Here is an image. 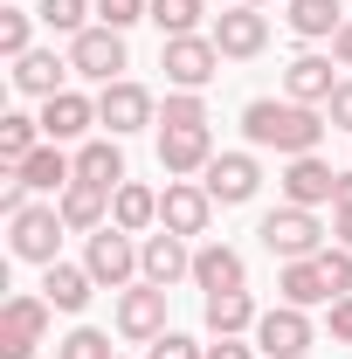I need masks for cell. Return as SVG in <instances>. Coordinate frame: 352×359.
<instances>
[{
	"instance_id": "cell-1",
	"label": "cell",
	"mask_w": 352,
	"mask_h": 359,
	"mask_svg": "<svg viewBox=\"0 0 352 359\" xmlns=\"http://www.w3.org/2000/svg\"><path fill=\"white\" fill-rule=\"evenodd\" d=\"M332 132V118L318 104H297V97H249L242 104V138L256 152H283V159H304L318 152V138Z\"/></svg>"
},
{
	"instance_id": "cell-2",
	"label": "cell",
	"mask_w": 352,
	"mask_h": 359,
	"mask_svg": "<svg viewBox=\"0 0 352 359\" xmlns=\"http://www.w3.org/2000/svg\"><path fill=\"white\" fill-rule=\"evenodd\" d=\"M256 235H263V249L276 256V263H304V256H318L325 249V222H318V208H269L263 222H256Z\"/></svg>"
},
{
	"instance_id": "cell-3",
	"label": "cell",
	"mask_w": 352,
	"mask_h": 359,
	"mask_svg": "<svg viewBox=\"0 0 352 359\" xmlns=\"http://www.w3.org/2000/svg\"><path fill=\"white\" fill-rule=\"evenodd\" d=\"M62 235H69V222H62V208L55 201H28L14 222H7V249L21 256V263H62L55 249H62Z\"/></svg>"
},
{
	"instance_id": "cell-4",
	"label": "cell",
	"mask_w": 352,
	"mask_h": 359,
	"mask_svg": "<svg viewBox=\"0 0 352 359\" xmlns=\"http://www.w3.org/2000/svg\"><path fill=\"white\" fill-rule=\"evenodd\" d=\"M69 69L83 76V83H125V69H132V48L118 28H83V35H69Z\"/></svg>"
},
{
	"instance_id": "cell-5",
	"label": "cell",
	"mask_w": 352,
	"mask_h": 359,
	"mask_svg": "<svg viewBox=\"0 0 352 359\" xmlns=\"http://www.w3.org/2000/svg\"><path fill=\"white\" fill-rule=\"evenodd\" d=\"M83 269L97 276V290H125V283H138V235H125V228H97L83 242Z\"/></svg>"
},
{
	"instance_id": "cell-6",
	"label": "cell",
	"mask_w": 352,
	"mask_h": 359,
	"mask_svg": "<svg viewBox=\"0 0 352 359\" xmlns=\"http://www.w3.org/2000/svg\"><path fill=\"white\" fill-rule=\"evenodd\" d=\"M97 125L111 138H132V132H145V125H159V97L145 83H132V76H125V83H104L97 90Z\"/></svg>"
},
{
	"instance_id": "cell-7",
	"label": "cell",
	"mask_w": 352,
	"mask_h": 359,
	"mask_svg": "<svg viewBox=\"0 0 352 359\" xmlns=\"http://www.w3.org/2000/svg\"><path fill=\"white\" fill-rule=\"evenodd\" d=\"M48 318H55V304L35 297V290L7 297V311H0V359H35V346L48 339Z\"/></svg>"
},
{
	"instance_id": "cell-8",
	"label": "cell",
	"mask_w": 352,
	"mask_h": 359,
	"mask_svg": "<svg viewBox=\"0 0 352 359\" xmlns=\"http://www.w3.org/2000/svg\"><path fill=\"white\" fill-rule=\"evenodd\" d=\"M159 69L173 90H208L221 69V48L215 35H173V42H159Z\"/></svg>"
},
{
	"instance_id": "cell-9",
	"label": "cell",
	"mask_w": 352,
	"mask_h": 359,
	"mask_svg": "<svg viewBox=\"0 0 352 359\" xmlns=\"http://www.w3.org/2000/svg\"><path fill=\"white\" fill-rule=\"evenodd\" d=\"M249 339H256V353H263V359H304L311 346H318L311 311H297V304H276V311H263Z\"/></svg>"
},
{
	"instance_id": "cell-10",
	"label": "cell",
	"mask_w": 352,
	"mask_h": 359,
	"mask_svg": "<svg viewBox=\"0 0 352 359\" xmlns=\"http://www.w3.org/2000/svg\"><path fill=\"white\" fill-rule=\"evenodd\" d=\"M166 297H173V290H159V283H145V276L125 283V290H118V332H125L132 346H152L159 332H173V325H166Z\"/></svg>"
},
{
	"instance_id": "cell-11",
	"label": "cell",
	"mask_w": 352,
	"mask_h": 359,
	"mask_svg": "<svg viewBox=\"0 0 352 359\" xmlns=\"http://www.w3.org/2000/svg\"><path fill=\"white\" fill-rule=\"evenodd\" d=\"M215 222V194L201 187V180H166V194H159V228H173V235H208Z\"/></svg>"
},
{
	"instance_id": "cell-12",
	"label": "cell",
	"mask_w": 352,
	"mask_h": 359,
	"mask_svg": "<svg viewBox=\"0 0 352 359\" xmlns=\"http://www.w3.org/2000/svg\"><path fill=\"white\" fill-rule=\"evenodd\" d=\"M201 187L215 194V208H242V201H256L263 166H256V152H215L208 173H201Z\"/></svg>"
},
{
	"instance_id": "cell-13",
	"label": "cell",
	"mask_w": 352,
	"mask_h": 359,
	"mask_svg": "<svg viewBox=\"0 0 352 359\" xmlns=\"http://www.w3.org/2000/svg\"><path fill=\"white\" fill-rule=\"evenodd\" d=\"M208 35H215L221 62H249V55H263V48H269V21L256 14V7H242V0H235L228 14H215V28H208Z\"/></svg>"
},
{
	"instance_id": "cell-14",
	"label": "cell",
	"mask_w": 352,
	"mask_h": 359,
	"mask_svg": "<svg viewBox=\"0 0 352 359\" xmlns=\"http://www.w3.org/2000/svg\"><path fill=\"white\" fill-rule=\"evenodd\" d=\"M138 276L159 283V290H173L180 276H194V249H187V235H173V228L145 235V242H138Z\"/></svg>"
},
{
	"instance_id": "cell-15",
	"label": "cell",
	"mask_w": 352,
	"mask_h": 359,
	"mask_svg": "<svg viewBox=\"0 0 352 359\" xmlns=\"http://www.w3.org/2000/svg\"><path fill=\"white\" fill-rule=\"evenodd\" d=\"M276 187H283V201H290V208H325V201H332V187H339V173H332L318 152H304V159H283Z\"/></svg>"
},
{
	"instance_id": "cell-16",
	"label": "cell",
	"mask_w": 352,
	"mask_h": 359,
	"mask_svg": "<svg viewBox=\"0 0 352 359\" xmlns=\"http://www.w3.org/2000/svg\"><path fill=\"white\" fill-rule=\"evenodd\" d=\"M194 283H201V297H215V290H249V263H242V249H228V242H201V249H194Z\"/></svg>"
},
{
	"instance_id": "cell-17",
	"label": "cell",
	"mask_w": 352,
	"mask_h": 359,
	"mask_svg": "<svg viewBox=\"0 0 352 359\" xmlns=\"http://www.w3.org/2000/svg\"><path fill=\"white\" fill-rule=\"evenodd\" d=\"M339 83H346V76H339V62H332V55H318V48H304V55L283 69V97H297V104H318V111H325V97H332Z\"/></svg>"
},
{
	"instance_id": "cell-18",
	"label": "cell",
	"mask_w": 352,
	"mask_h": 359,
	"mask_svg": "<svg viewBox=\"0 0 352 359\" xmlns=\"http://www.w3.org/2000/svg\"><path fill=\"white\" fill-rule=\"evenodd\" d=\"M90 125H97V104H90L83 90H62V97H48V104H42V138H48V145L90 138Z\"/></svg>"
},
{
	"instance_id": "cell-19",
	"label": "cell",
	"mask_w": 352,
	"mask_h": 359,
	"mask_svg": "<svg viewBox=\"0 0 352 359\" xmlns=\"http://www.w3.org/2000/svg\"><path fill=\"white\" fill-rule=\"evenodd\" d=\"M55 208H62L69 235H97V228H111V194L90 187V180H69V187L55 194Z\"/></svg>"
},
{
	"instance_id": "cell-20",
	"label": "cell",
	"mask_w": 352,
	"mask_h": 359,
	"mask_svg": "<svg viewBox=\"0 0 352 359\" xmlns=\"http://www.w3.org/2000/svg\"><path fill=\"white\" fill-rule=\"evenodd\" d=\"M62 76H76V69H69V55H55V48H28V55H21V62H14V90H21V97H62Z\"/></svg>"
},
{
	"instance_id": "cell-21",
	"label": "cell",
	"mask_w": 352,
	"mask_h": 359,
	"mask_svg": "<svg viewBox=\"0 0 352 359\" xmlns=\"http://www.w3.org/2000/svg\"><path fill=\"white\" fill-rule=\"evenodd\" d=\"M201 318H208V332L215 339H249L256 332V297L249 290H215V297H201Z\"/></svg>"
},
{
	"instance_id": "cell-22",
	"label": "cell",
	"mask_w": 352,
	"mask_h": 359,
	"mask_svg": "<svg viewBox=\"0 0 352 359\" xmlns=\"http://www.w3.org/2000/svg\"><path fill=\"white\" fill-rule=\"evenodd\" d=\"M283 28L297 42H332L346 28V0H283Z\"/></svg>"
},
{
	"instance_id": "cell-23",
	"label": "cell",
	"mask_w": 352,
	"mask_h": 359,
	"mask_svg": "<svg viewBox=\"0 0 352 359\" xmlns=\"http://www.w3.org/2000/svg\"><path fill=\"white\" fill-rule=\"evenodd\" d=\"M14 180H21L28 194H62V187L76 180V159H69L62 145H48V138H42V145H35V152L14 166Z\"/></svg>"
},
{
	"instance_id": "cell-24",
	"label": "cell",
	"mask_w": 352,
	"mask_h": 359,
	"mask_svg": "<svg viewBox=\"0 0 352 359\" xmlns=\"http://www.w3.org/2000/svg\"><path fill=\"white\" fill-rule=\"evenodd\" d=\"M208 159H215V132L208 125L201 132H159V166H166V180L208 173Z\"/></svg>"
},
{
	"instance_id": "cell-25",
	"label": "cell",
	"mask_w": 352,
	"mask_h": 359,
	"mask_svg": "<svg viewBox=\"0 0 352 359\" xmlns=\"http://www.w3.org/2000/svg\"><path fill=\"white\" fill-rule=\"evenodd\" d=\"M76 180H90V187H104V194H118L125 187V152H118V138H83L76 145Z\"/></svg>"
},
{
	"instance_id": "cell-26",
	"label": "cell",
	"mask_w": 352,
	"mask_h": 359,
	"mask_svg": "<svg viewBox=\"0 0 352 359\" xmlns=\"http://www.w3.org/2000/svg\"><path fill=\"white\" fill-rule=\"evenodd\" d=\"M276 290H283V304H297V311H311V304H332V283H325L318 256H304V263H283V269H276Z\"/></svg>"
},
{
	"instance_id": "cell-27",
	"label": "cell",
	"mask_w": 352,
	"mask_h": 359,
	"mask_svg": "<svg viewBox=\"0 0 352 359\" xmlns=\"http://www.w3.org/2000/svg\"><path fill=\"white\" fill-rule=\"evenodd\" d=\"M111 222L125 228V235H145V228H159V194H152L145 180H125V187L111 194Z\"/></svg>"
},
{
	"instance_id": "cell-28",
	"label": "cell",
	"mask_w": 352,
	"mask_h": 359,
	"mask_svg": "<svg viewBox=\"0 0 352 359\" xmlns=\"http://www.w3.org/2000/svg\"><path fill=\"white\" fill-rule=\"evenodd\" d=\"M90 290H97V276H90L83 263H48L42 269V297L55 304V311H83Z\"/></svg>"
},
{
	"instance_id": "cell-29",
	"label": "cell",
	"mask_w": 352,
	"mask_h": 359,
	"mask_svg": "<svg viewBox=\"0 0 352 359\" xmlns=\"http://www.w3.org/2000/svg\"><path fill=\"white\" fill-rule=\"evenodd\" d=\"M35 145H42V118H28V111H7L0 118V159L7 166H21Z\"/></svg>"
},
{
	"instance_id": "cell-30",
	"label": "cell",
	"mask_w": 352,
	"mask_h": 359,
	"mask_svg": "<svg viewBox=\"0 0 352 359\" xmlns=\"http://www.w3.org/2000/svg\"><path fill=\"white\" fill-rule=\"evenodd\" d=\"M201 125H208L201 90H166V104H159V132H201Z\"/></svg>"
},
{
	"instance_id": "cell-31",
	"label": "cell",
	"mask_w": 352,
	"mask_h": 359,
	"mask_svg": "<svg viewBox=\"0 0 352 359\" xmlns=\"http://www.w3.org/2000/svg\"><path fill=\"white\" fill-rule=\"evenodd\" d=\"M90 14H97V0H42V7H35V21L55 28V35H83V28H97Z\"/></svg>"
},
{
	"instance_id": "cell-32",
	"label": "cell",
	"mask_w": 352,
	"mask_h": 359,
	"mask_svg": "<svg viewBox=\"0 0 352 359\" xmlns=\"http://www.w3.org/2000/svg\"><path fill=\"white\" fill-rule=\"evenodd\" d=\"M201 14H208V0H152V21H159L166 42L173 35H201Z\"/></svg>"
},
{
	"instance_id": "cell-33",
	"label": "cell",
	"mask_w": 352,
	"mask_h": 359,
	"mask_svg": "<svg viewBox=\"0 0 352 359\" xmlns=\"http://www.w3.org/2000/svg\"><path fill=\"white\" fill-rule=\"evenodd\" d=\"M28 48H35V14L28 7H0V55L21 62Z\"/></svg>"
},
{
	"instance_id": "cell-34",
	"label": "cell",
	"mask_w": 352,
	"mask_h": 359,
	"mask_svg": "<svg viewBox=\"0 0 352 359\" xmlns=\"http://www.w3.org/2000/svg\"><path fill=\"white\" fill-rule=\"evenodd\" d=\"M55 359H118V346H111V339H104L97 325H76V332H69V339L55 346Z\"/></svg>"
},
{
	"instance_id": "cell-35",
	"label": "cell",
	"mask_w": 352,
	"mask_h": 359,
	"mask_svg": "<svg viewBox=\"0 0 352 359\" xmlns=\"http://www.w3.org/2000/svg\"><path fill=\"white\" fill-rule=\"evenodd\" d=\"M97 21L125 35V28H138V21H152V0H97Z\"/></svg>"
},
{
	"instance_id": "cell-36",
	"label": "cell",
	"mask_w": 352,
	"mask_h": 359,
	"mask_svg": "<svg viewBox=\"0 0 352 359\" xmlns=\"http://www.w3.org/2000/svg\"><path fill=\"white\" fill-rule=\"evenodd\" d=\"M318 269H325V283H332V297H352V249H318Z\"/></svg>"
},
{
	"instance_id": "cell-37",
	"label": "cell",
	"mask_w": 352,
	"mask_h": 359,
	"mask_svg": "<svg viewBox=\"0 0 352 359\" xmlns=\"http://www.w3.org/2000/svg\"><path fill=\"white\" fill-rule=\"evenodd\" d=\"M145 359H208V346H194L187 332H159V339L145 346Z\"/></svg>"
},
{
	"instance_id": "cell-38",
	"label": "cell",
	"mask_w": 352,
	"mask_h": 359,
	"mask_svg": "<svg viewBox=\"0 0 352 359\" xmlns=\"http://www.w3.org/2000/svg\"><path fill=\"white\" fill-rule=\"evenodd\" d=\"M325 118H332V132H352V76L325 97Z\"/></svg>"
},
{
	"instance_id": "cell-39",
	"label": "cell",
	"mask_w": 352,
	"mask_h": 359,
	"mask_svg": "<svg viewBox=\"0 0 352 359\" xmlns=\"http://www.w3.org/2000/svg\"><path fill=\"white\" fill-rule=\"evenodd\" d=\"M332 346H352V297H332Z\"/></svg>"
},
{
	"instance_id": "cell-40",
	"label": "cell",
	"mask_w": 352,
	"mask_h": 359,
	"mask_svg": "<svg viewBox=\"0 0 352 359\" xmlns=\"http://www.w3.org/2000/svg\"><path fill=\"white\" fill-rule=\"evenodd\" d=\"M208 359H263V353H256V339H215Z\"/></svg>"
},
{
	"instance_id": "cell-41",
	"label": "cell",
	"mask_w": 352,
	"mask_h": 359,
	"mask_svg": "<svg viewBox=\"0 0 352 359\" xmlns=\"http://www.w3.org/2000/svg\"><path fill=\"white\" fill-rule=\"evenodd\" d=\"M332 62H339V69H352V14H346V28L332 35Z\"/></svg>"
},
{
	"instance_id": "cell-42",
	"label": "cell",
	"mask_w": 352,
	"mask_h": 359,
	"mask_svg": "<svg viewBox=\"0 0 352 359\" xmlns=\"http://www.w3.org/2000/svg\"><path fill=\"white\" fill-rule=\"evenodd\" d=\"M332 242L352 249V208H332Z\"/></svg>"
},
{
	"instance_id": "cell-43",
	"label": "cell",
	"mask_w": 352,
	"mask_h": 359,
	"mask_svg": "<svg viewBox=\"0 0 352 359\" xmlns=\"http://www.w3.org/2000/svg\"><path fill=\"white\" fill-rule=\"evenodd\" d=\"M332 208H352V166L339 173V187H332Z\"/></svg>"
},
{
	"instance_id": "cell-44",
	"label": "cell",
	"mask_w": 352,
	"mask_h": 359,
	"mask_svg": "<svg viewBox=\"0 0 352 359\" xmlns=\"http://www.w3.org/2000/svg\"><path fill=\"white\" fill-rule=\"evenodd\" d=\"M242 7H269V0H242Z\"/></svg>"
}]
</instances>
